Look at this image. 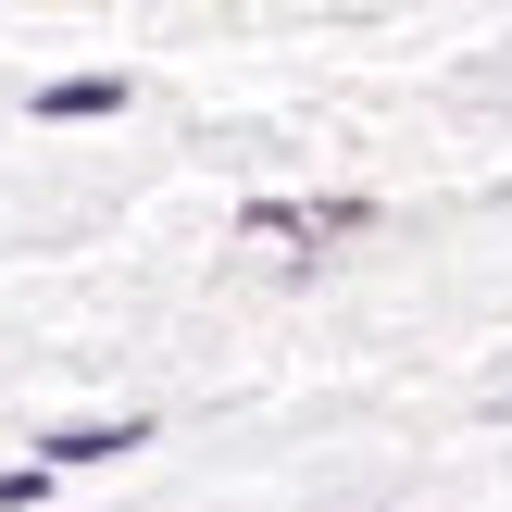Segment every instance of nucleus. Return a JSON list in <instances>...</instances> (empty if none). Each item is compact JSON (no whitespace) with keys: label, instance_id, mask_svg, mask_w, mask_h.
Masks as SVG:
<instances>
[{"label":"nucleus","instance_id":"f257e3e1","mask_svg":"<svg viewBox=\"0 0 512 512\" xmlns=\"http://www.w3.org/2000/svg\"><path fill=\"white\" fill-rule=\"evenodd\" d=\"M150 450V425H50V463H125Z\"/></svg>","mask_w":512,"mask_h":512},{"label":"nucleus","instance_id":"f03ea898","mask_svg":"<svg viewBox=\"0 0 512 512\" xmlns=\"http://www.w3.org/2000/svg\"><path fill=\"white\" fill-rule=\"evenodd\" d=\"M50 125H88V113H125V75H63V88H38Z\"/></svg>","mask_w":512,"mask_h":512}]
</instances>
